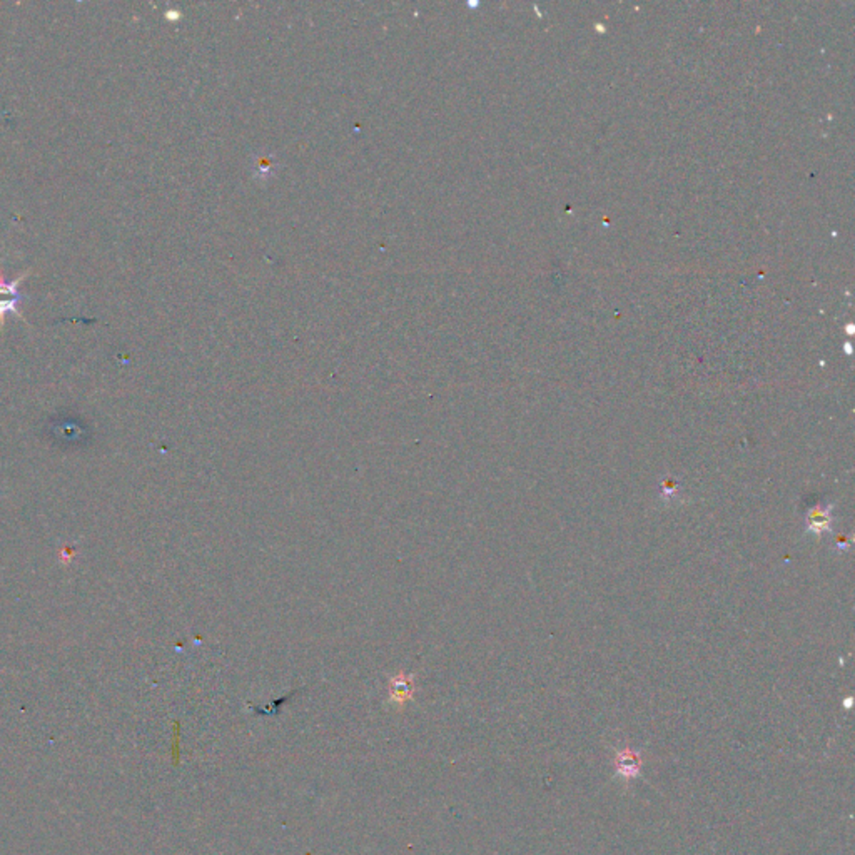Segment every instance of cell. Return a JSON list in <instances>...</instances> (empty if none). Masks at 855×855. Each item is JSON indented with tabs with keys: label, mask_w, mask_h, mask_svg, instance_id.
I'll return each instance as SVG.
<instances>
[{
	"label": "cell",
	"mask_w": 855,
	"mask_h": 855,
	"mask_svg": "<svg viewBox=\"0 0 855 855\" xmlns=\"http://www.w3.org/2000/svg\"><path fill=\"white\" fill-rule=\"evenodd\" d=\"M25 276H27V274H22V276L14 279V281H3V279L0 278V328L3 326L7 312L19 315L17 308H19L20 301H22V296L19 293V286Z\"/></svg>",
	"instance_id": "6da1fadb"
},
{
	"label": "cell",
	"mask_w": 855,
	"mask_h": 855,
	"mask_svg": "<svg viewBox=\"0 0 855 855\" xmlns=\"http://www.w3.org/2000/svg\"><path fill=\"white\" fill-rule=\"evenodd\" d=\"M825 530H831V508L828 506H815L812 508L810 513L807 516V531L820 533Z\"/></svg>",
	"instance_id": "7a4b0ae2"
},
{
	"label": "cell",
	"mask_w": 855,
	"mask_h": 855,
	"mask_svg": "<svg viewBox=\"0 0 855 855\" xmlns=\"http://www.w3.org/2000/svg\"><path fill=\"white\" fill-rule=\"evenodd\" d=\"M413 692V683H411V676L408 675H400L396 676V679H393L391 681V698L396 702H404L406 698L409 697V693Z\"/></svg>",
	"instance_id": "3957f363"
}]
</instances>
